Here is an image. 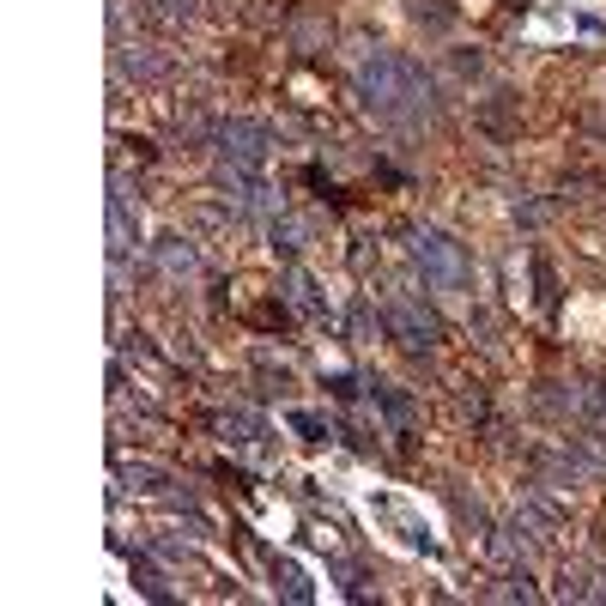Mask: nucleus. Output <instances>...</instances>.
<instances>
[{
  "label": "nucleus",
  "instance_id": "obj_9",
  "mask_svg": "<svg viewBox=\"0 0 606 606\" xmlns=\"http://www.w3.org/2000/svg\"><path fill=\"white\" fill-rule=\"evenodd\" d=\"M158 261H164V273H194V249L182 237H164L158 242Z\"/></svg>",
  "mask_w": 606,
  "mask_h": 606
},
{
  "label": "nucleus",
  "instance_id": "obj_8",
  "mask_svg": "<svg viewBox=\"0 0 606 606\" xmlns=\"http://www.w3.org/2000/svg\"><path fill=\"white\" fill-rule=\"evenodd\" d=\"M291 303H298L303 316L327 322V309H322V298H316V285H309V273H303V267H291Z\"/></svg>",
  "mask_w": 606,
  "mask_h": 606
},
{
  "label": "nucleus",
  "instance_id": "obj_1",
  "mask_svg": "<svg viewBox=\"0 0 606 606\" xmlns=\"http://www.w3.org/2000/svg\"><path fill=\"white\" fill-rule=\"evenodd\" d=\"M358 91H364V103L383 121H394V128L431 116V80H424L406 55H370L358 67Z\"/></svg>",
  "mask_w": 606,
  "mask_h": 606
},
{
  "label": "nucleus",
  "instance_id": "obj_3",
  "mask_svg": "<svg viewBox=\"0 0 606 606\" xmlns=\"http://www.w3.org/2000/svg\"><path fill=\"white\" fill-rule=\"evenodd\" d=\"M388 334H394L406 352H431V346H437V316L419 309L412 298H394L388 303Z\"/></svg>",
  "mask_w": 606,
  "mask_h": 606
},
{
  "label": "nucleus",
  "instance_id": "obj_16",
  "mask_svg": "<svg viewBox=\"0 0 606 606\" xmlns=\"http://www.w3.org/2000/svg\"><path fill=\"white\" fill-rule=\"evenodd\" d=\"M164 6H170V13H194V0H164Z\"/></svg>",
  "mask_w": 606,
  "mask_h": 606
},
{
  "label": "nucleus",
  "instance_id": "obj_10",
  "mask_svg": "<svg viewBox=\"0 0 606 606\" xmlns=\"http://www.w3.org/2000/svg\"><path fill=\"white\" fill-rule=\"evenodd\" d=\"M509 91H497V103H485L479 109V128H491V134H497V140H509Z\"/></svg>",
  "mask_w": 606,
  "mask_h": 606
},
{
  "label": "nucleus",
  "instance_id": "obj_14",
  "mask_svg": "<svg viewBox=\"0 0 606 606\" xmlns=\"http://www.w3.org/2000/svg\"><path fill=\"white\" fill-rule=\"evenodd\" d=\"M121 73H140V80H152V73H158V55H121Z\"/></svg>",
  "mask_w": 606,
  "mask_h": 606
},
{
  "label": "nucleus",
  "instance_id": "obj_6",
  "mask_svg": "<svg viewBox=\"0 0 606 606\" xmlns=\"http://www.w3.org/2000/svg\"><path fill=\"white\" fill-rule=\"evenodd\" d=\"M370 394H376V406H383L388 419L401 424V437H406V431H412V401H406V394H401V388H394V383H376V388H370Z\"/></svg>",
  "mask_w": 606,
  "mask_h": 606
},
{
  "label": "nucleus",
  "instance_id": "obj_7",
  "mask_svg": "<svg viewBox=\"0 0 606 606\" xmlns=\"http://www.w3.org/2000/svg\"><path fill=\"white\" fill-rule=\"evenodd\" d=\"M273 582H279L285 588V601H309V594H316V588H309V576H303V570L298 564H291V558H273Z\"/></svg>",
  "mask_w": 606,
  "mask_h": 606
},
{
  "label": "nucleus",
  "instance_id": "obj_5",
  "mask_svg": "<svg viewBox=\"0 0 606 606\" xmlns=\"http://www.w3.org/2000/svg\"><path fill=\"white\" fill-rule=\"evenodd\" d=\"M134 242H140V219L128 213V182L116 176V194H109V255L121 261V255H128Z\"/></svg>",
  "mask_w": 606,
  "mask_h": 606
},
{
  "label": "nucleus",
  "instance_id": "obj_15",
  "mask_svg": "<svg viewBox=\"0 0 606 606\" xmlns=\"http://www.w3.org/2000/svg\"><path fill=\"white\" fill-rule=\"evenodd\" d=\"M327 388H334L340 401H352V394H358V383H352V376H327Z\"/></svg>",
  "mask_w": 606,
  "mask_h": 606
},
{
  "label": "nucleus",
  "instance_id": "obj_13",
  "mask_svg": "<svg viewBox=\"0 0 606 606\" xmlns=\"http://www.w3.org/2000/svg\"><path fill=\"white\" fill-rule=\"evenodd\" d=\"M134 576H140V588L152 594V601H170V588H164V576H158L152 564H146V558H134Z\"/></svg>",
  "mask_w": 606,
  "mask_h": 606
},
{
  "label": "nucleus",
  "instance_id": "obj_2",
  "mask_svg": "<svg viewBox=\"0 0 606 606\" xmlns=\"http://www.w3.org/2000/svg\"><path fill=\"white\" fill-rule=\"evenodd\" d=\"M412 255H419L424 279L437 291H467L473 285V261L461 255V242H449L443 231H412Z\"/></svg>",
  "mask_w": 606,
  "mask_h": 606
},
{
  "label": "nucleus",
  "instance_id": "obj_12",
  "mask_svg": "<svg viewBox=\"0 0 606 606\" xmlns=\"http://www.w3.org/2000/svg\"><path fill=\"white\" fill-rule=\"evenodd\" d=\"M346 322H352V340H376V316H370V303H352V309H346Z\"/></svg>",
  "mask_w": 606,
  "mask_h": 606
},
{
  "label": "nucleus",
  "instance_id": "obj_11",
  "mask_svg": "<svg viewBox=\"0 0 606 606\" xmlns=\"http://www.w3.org/2000/svg\"><path fill=\"white\" fill-rule=\"evenodd\" d=\"M291 431H298L303 443H327V437H334L327 419H316V412H291Z\"/></svg>",
  "mask_w": 606,
  "mask_h": 606
},
{
  "label": "nucleus",
  "instance_id": "obj_4",
  "mask_svg": "<svg viewBox=\"0 0 606 606\" xmlns=\"http://www.w3.org/2000/svg\"><path fill=\"white\" fill-rule=\"evenodd\" d=\"M219 152H224V164H255L261 170L267 164V128L261 121H224L219 128Z\"/></svg>",
  "mask_w": 606,
  "mask_h": 606
}]
</instances>
